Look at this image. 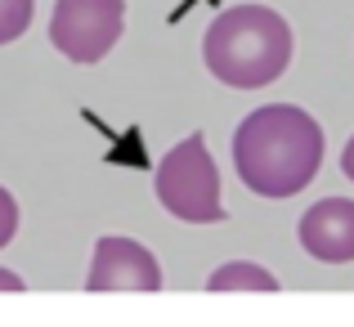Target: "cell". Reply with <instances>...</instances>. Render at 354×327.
<instances>
[{
	"label": "cell",
	"instance_id": "7a4b0ae2",
	"mask_svg": "<svg viewBox=\"0 0 354 327\" xmlns=\"http://www.w3.org/2000/svg\"><path fill=\"white\" fill-rule=\"evenodd\" d=\"M202 54L216 81L234 90H265L292 63V27L265 5H238L207 27Z\"/></svg>",
	"mask_w": 354,
	"mask_h": 327
},
{
	"label": "cell",
	"instance_id": "8992f818",
	"mask_svg": "<svg viewBox=\"0 0 354 327\" xmlns=\"http://www.w3.org/2000/svg\"><path fill=\"white\" fill-rule=\"evenodd\" d=\"M301 247L323 265L354 260V202L350 198H323L301 216Z\"/></svg>",
	"mask_w": 354,
	"mask_h": 327
},
{
	"label": "cell",
	"instance_id": "30bf717a",
	"mask_svg": "<svg viewBox=\"0 0 354 327\" xmlns=\"http://www.w3.org/2000/svg\"><path fill=\"white\" fill-rule=\"evenodd\" d=\"M23 287H27V283L14 274V269H0V292H23Z\"/></svg>",
	"mask_w": 354,
	"mask_h": 327
},
{
	"label": "cell",
	"instance_id": "277c9868",
	"mask_svg": "<svg viewBox=\"0 0 354 327\" xmlns=\"http://www.w3.org/2000/svg\"><path fill=\"white\" fill-rule=\"evenodd\" d=\"M121 23L126 0H59L50 14V41L63 59L90 68L121 41Z\"/></svg>",
	"mask_w": 354,
	"mask_h": 327
},
{
	"label": "cell",
	"instance_id": "8fae6325",
	"mask_svg": "<svg viewBox=\"0 0 354 327\" xmlns=\"http://www.w3.org/2000/svg\"><path fill=\"white\" fill-rule=\"evenodd\" d=\"M341 175H350V180H354V139L346 144V153H341Z\"/></svg>",
	"mask_w": 354,
	"mask_h": 327
},
{
	"label": "cell",
	"instance_id": "3957f363",
	"mask_svg": "<svg viewBox=\"0 0 354 327\" xmlns=\"http://www.w3.org/2000/svg\"><path fill=\"white\" fill-rule=\"evenodd\" d=\"M153 184H157V202L175 220H189V224H220L225 220V207H220V171L211 162V148L202 135L180 139L162 157Z\"/></svg>",
	"mask_w": 354,
	"mask_h": 327
},
{
	"label": "cell",
	"instance_id": "ba28073f",
	"mask_svg": "<svg viewBox=\"0 0 354 327\" xmlns=\"http://www.w3.org/2000/svg\"><path fill=\"white\" fill-rule=\"evenodd\" d=\"M36 0H0V45L18 41V36L32 27Z\"/></svg>",
	"mask_w": 354,
	"mask_h": 327
},
{
	"label": "cell",
	"instance_id": "9c48e42d",
	"mask_svg": "<svg viewBox=\"0 0 354 327\" xmlns=\"http://www.w3.org/2000/svg\"><path fill=\"white\" fill-rule=\"evenodd\" d=\"M18 233V202L9 189H0V247H9Z\"/></svg>",
	"mask_w": 354,
	"mask_h": 327
},
{
	"label": "cell",
	"instance_id": "6da1fadb",
	"mask_svg": "<svg viewBox=\"0 0 354 327\" xmlns=\"http://www.w3.org/2000/svg\"><path fill=\"white\" fill-rule=\"evenodd\" d=\"M234 166L260 198H296L323 166V126L292 104L256 108L234 130Z\"/></svg>",
	"mask_w": 354,
	"mask_h": 327
},
{
	"label": "cell",
	"instance_id": "52a82bcc",
	"mask_svg": "<svg viewBox=\"0 0 354 327\" xmlns=\"http://www.w3.org/2000/svg\"><path fill=\"white\" fill-rule=\"evenodd\" d=\"M207 287L211 292H238V287H247V292H278V278L260 265H238L234 260V265H220Z\"/></svg>",
	"mask_w": 354,
	"mask_h": 327
},
{
	"label": "cell",
	"instance_id": "5b68a950",
	"mask_svg": "<svg viewBox=\"0 0 354 327\" xmlns=\"http://www.w3.org/2000/svg\"><path fill=\"white\" fill-rule=\"evenodd\" d=\"M86 287L90 292H162V269H157L153 251L139 247L135 238L108 233L95 242Z\"/></svg>",
	"mask_w": 354,
	"mask_h": 327
}]
</instances>
